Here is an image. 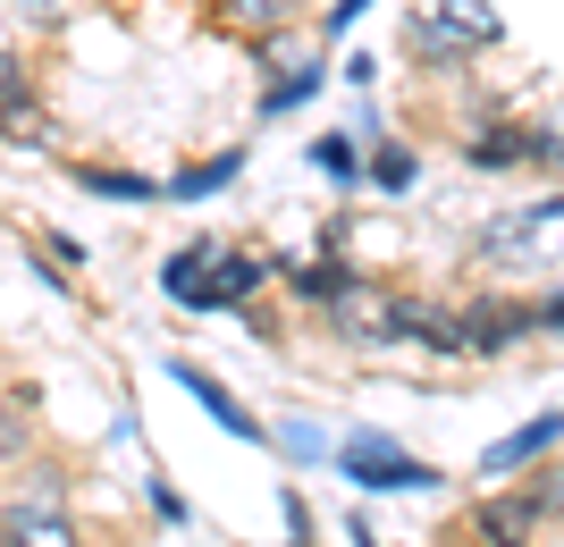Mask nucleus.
Wrapping results in <instances>:
<instances>
[{"label": "nucleus", "instance_id": "nucleus-13", "mask_svg": "<svg viewBox=\"0 0 564 547\" xmlns=\"http://www.w3.org/2000/svg\"><path fill=\"white\" fill-rule=\"evenodd\" d=\"M76 186L110 194V203H161V194H169V186H152V177H135V168H94V161L76 168Z\"/></svg>", "mask_w": 564, "mask_h": 547}, {"label": "nucleus", "instance_id": "nucleus-2", "mask_svg": "<svg viewBox=\"0 0 564 547\" xmlns=\"http://www.w3.org/2000/svg\"><path fill=\"white\" fill-rule=\"evenodd\" d=\"M337 472L354 480V489H438V472H430L422 455H404V447H388V438H346L337 447Z\"/></svg>", "mask_w": 564, "mask_h": 547}, {"label": "nucleus", "instance_id": "nucleus-9", "mask_svg": "<svg viewBox=\"0 0 564 547\" xmlns=\"http://www.w3.org/2000/svg\"><path fill=\"white\" fill-rule=\"evenodd\" d=\"M471 523H480V539H489V547H531V523H540V497H489L480 514H471Z\"/></svg>", "mask_w": 564, "mask_h": 547}, {"label": "nucleus", "instance_id": "nucleus-11", "mask_svg": "<svg viewBox=\"0 0 564 547\" xmlns=\"http://www.w3.org/2000/svg\"><path fill=\"white\" fill-rule=\"evenodd\" d=\"M430 9H438V18H447L471 51H497V43H506V18H497L489 0H430Z\"/></svg>", "mask_w": 564, "mask_h": 547}, {"label": "nucleus", "instance_id": "nucleus-4", "mask_svg": "<svg viewBox=\"0 0 564 547\" xmlns=\"http://www.w3.org/2000/svg\"><path fill=\"white\" fill-rule=\"evenodd\" d=\"M0 547H85L68 523V497H9L0 505Z\"/></svg>", "mask_w": 564, "mask_h": 547}, {"label": "nucleus", "instance_id": "nucleus-3", "mask_svg": "<svg viewBox=\"0 0 564 547\" xmlns=\"http://www.w3.org/2000/svg\"><path fill=\"white\" fill-rule=\"evenodd\" d=\"M547 244H564V194H556V203H522V211H506L489 237H480V253H489V262H506V253H531V262H540Z\"/></svg>", "mask_w": 564, "mask_h": 547}, {"label": "nucleus", "instance_id": "nucleus-8", "mask_svg": "<svg viewBox=\"0 0 564 547\" xmlns=\"http://www.w3.org/2000/svg\"><path fill=\"white\" fill-rule=\"evenodd\" d=\"M540 143H547V135H531V127H480V135H464V161L514 168V161H540Z\"/></svg>", "mask_w": 564, "mask_h": 547}, {"label": "nucleus", "instance_id": "nucleus-12", "mask_svg": "<svg viewBox=\"0 0 564 547\" xmlns=\"http://www.w3.org/2000/svg\"><path fill=\"white\" fill-rule=\"evenodd\" d=\"M321 85H329V59H295V68H286L279 85L261 94V119H279V110H295V101H312V94H321Z\"/></svg>", "mask_w": 564, "mask_h": 547}, {"label": "nucleus", "instance_id": "nucleus-16", "mask_svg": "<svg viewBox=\"0 0 564 547\" xmlns=\"http://www.w3.org/2000/svg\"><path fill=\"white\" fill-rule=\"evenodd\" d=\"M346 278H354V270H337V262H304V270H295V278H286V286H295L304 304H329V295H337V286H346Z\"/></svg>", "mask_w": 564, "mask_h": 547}, {"label": "nucleus", "instance_id": "nucleus-19", "mask_svg": "<svg viewBox=\"0 0 564 547\" xmlns=\"http://www.w3.org/2000/svg\"><path fill=\"white\" fill-rule=\"evenodd\" d=\"M18 94H34V85H25V59H18L9 43H0V110H9Z\"/></svg>", "mask_w": 564, "mask_h": 547}, {"label": "nucleus", "instance_id": "nucleus-5", "mask_svg": "<svg viewBox=\"0 0 564 547\" xmlns=\"http://www.w3.org/2000/svg\"><path fill=\"white\" fill-rule=\"evenodd\" d=\"M564 438V413H540V422H522V429H506L489 455H480V472L489 480H506V472H522V463H540L547 447Z\"/></svg>", "mask_w": 564, "mask_h": 547}, {"label": "nucleus", "instance_id": "nucleus-18", "mask_svg": "<svg viewBox=\"0 0 564 547\" xmlns=\"http://www.w3.org/2000/svg\"><path fill=\"white\" fill-rule=\"evenodd\" d=\"M371 186L404 194V186H413V152H397V143H379V152H371Z\"/></svg>", "mask_w": 564, "mask_h": 547}, {"label": "nucleus", "instance_id": "nucleus-20", "mask_svg": "<svg viewBox=\"0 0 564 547\" xmlns=\"http://www.w3.org/2000/svg\"><path fill=\"white\" fill-rule=\"evenodd\" d=\"M362 9H371V0H337V9H329V34H346V25L362 18Z\"/></svg>", "mask_w": 564, "mask_h": 547}, {"label": "nucleus", "instance_id": "nucleus-1", "mask_svg": "<svg viewBox=\"0 0 564 547\" xmlns=\"http://www.w3.org/2000/svg\"><path fill=\"white\" fill-rule=\"evenodd\" d=\"M321 311H329V337H346V346H397V337H413V295L371 286V278H346Z\"/></svg>", "mask_w": 564, "mask_h": 547}, {"label": "nucleus", "instance_id": "nucleus-14", "mask_svg": "<svg viewBox=\"0 0 564 547\" xmlns=\"http://www.w3.org/2000/svg\"><path fill=\"white\" fill-rule=\"evenodd\" d=\"M236 168H245V152H219V161H203V168H186V177H169V203H203V194H219V186H236Z\"/></svg>", "mask_w": 564, "mask_h": 547}, {"label": "nucleus", "instance_id": "nucleus-17", "mask_svg": "<svg viewBox=\"0 0 564 547\" xmlns=\"http://www.w3.org/2000/svg\"><path fill=\"white\" fill-rule=\"evenodd\" d=\"M312 168H329V177H354V168H362L354 135H312Z\"/></svg>", "mask_w": 564, "mask_h": 547}, {"label": "nucleus", "instance_id": "nucleus-10", "mask_svg": "<svg viewBox=\"0 0 564 547\" xmlns=\"http://www.w3.org/2000/svg\"><path fill=\"white\" fill-rule=\"evenodd\" d=\"M304 9H312V0H219V18H228L236 34H253V43H261V34H286Z\"/></svg>", "mask_w": 564, "mask_h": 547}, {"label": "nucleus", "instance_id": "nucleus-6", "mask_svg": "<svg viewBox=\"0 0 564 547\" xmlns=\"http://www.w3.org/2000/svg\"><path fill=\"white\" fill-rule=\"evenodd\" d=\"M169 380L186 387V396H194V405H203V413H212V422L228 429V438H261V422H253V413H245V405H236V396H228V387L212 380V371H194V362H169Z\"/></svg>", "mask_w": 564, "mask_h": 547}, {"label": "nucleus", "instance_id": "nucleus-7", "mask_svg": "<svg viewBox=\"0 0 564 547\" xmlns=\"http://www.w3.org/2000/svg\"><path fill=\"white\" fill-rule=\"evenodd\" d=\"M404 51H413L422 68H464V59H471V43L438 18V9H413V18H404Z\"/></svg>", "mask_w": 564, "mask_h": 547}, {"label": "nucleus", "instance_id": "nucleus-15", "mask_svg": "<svg viewBox=\"0 0 564 547\" xmlns=\"http://www.w3.org/2000/svg\"><path fill=\"white\" fill-rule=\"evenodd\" d=\"M0 127H9V143H25V152H43V143H51V110H43L34 94L9 101V110H0Z\"/></svg>", "mask_w": 564, "mask_h": 547}]
</instances>
